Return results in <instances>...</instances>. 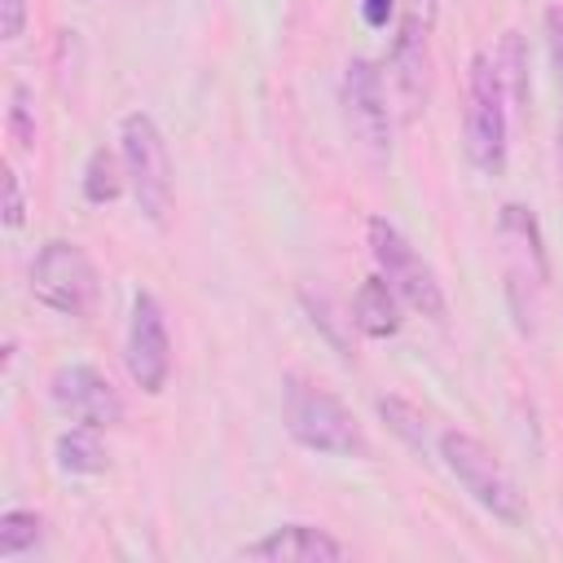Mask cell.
Listing matches in <instances>:
<instances>
[{
  "label": "cell",
  "instance_id": "6da1fadb",
  "mask_svg": "<svg viewBox=\"0 0 563 563\" xmlns=\"http://www.w3.org/2000/svg\"><path fill=\"white\" fill-rule=\"evenodd\" d=\"M497 251H501V277H506V299H510L515 325L523 334H537L550 264H545L541 229H537L528 207H519V202L501 207V216H497Z\"/></svg>",
  "mask_w": 563,
  "mask_h": 563
},
{
  "label": "cell",
  "instance_id": "7a4b0ae2",
  "mask_svg": "<svg viewBox=\"0 0 563 563\" xmlns=\"http://www.w3.org/2000/svg\"><path fill=\"white\" fill-rule=\"evenodd\" d=\"M282 418H286L290 440L312 449V453H330V457L365 453V435H361L352 409L334 391L317 387L303 374L286 378V387H282Z\"/></svg>",
  "mask_w": 563,
  "mask_h": 563
},
{
  "label": "cell",
  "instance_id": "3957f363",
  "mask_svg": "<svg viewBox=\"0 0 563 563\" xmlns=\"http://www.w3.org/2000/svg\"><path fill=\"white\" fill-rule=\"evenodd\" d=\"M435 449H440L449 475L471 493L475 506H484L501 523H523L528 519V506H523L519 484L510 479V471L501 466V457L484 440H475L471 431H444L435 440Z\"/></svg>",
  "mask_w": 563,
  "mask_h": 563
},
{
  "label": "cell",
  "instance_id": "277c9868",
  "mask_svg": "<svg viewBox=\"0 0 563 563\" xmlns=\"http://www.w3.org/2000/svg\"><path fill=\"white\" fill-rule=\"evenodd\" d=\"M510 97L497 70V57L475 53L471 57V79H466V119H462V136H466V158L497 176L506 167V132H510Z\"/></svg>",
  "mask_w": 563,
  "mask_h": 563
},
{
  "label": "cell",
  "instance_id": "5b68a950",
  "mask_svg": "<svg viewBox=\"0 0 563 563\" xmlns=\"http://www.w3.org/2000/svg\"><path fill=\"white\" fill-rule=\"evenodd\" d=\"M119 158H123V176L132 185V198L141 207L145 220L163 224L172 211V158H167V141L158 132V123L145 110L123 114L119 123Z\"/></svg>",
  "mask_w": 563,
  "mask_h": 563
},
{
  "label": "cell",
  "instance_id": "8992f818",
  "mask_svg": "<svg viewBox=\"0 0 563 563\" xmlns=\"http://www.w3.org/2000/svg\"><path fill=\"white\" fill-rule=\"evenodd\" d=\"M31 295L44 308L84 321L97 308L101 282H97V268L84 255V246L57 238V242H44L40 255H35V264H31Z\"/></svg>",
  "mask_w": 563,
  "mask_h": 563
},
{
  "label": "cell",
  "instance_id": "52a82bcc",
  "mask_svg": "<svg viewBox=\"0 0 563 563\" xmlns=\"http://www.w3.org/2000/svg\"><path fill=\"white\" fill-rule=\"evenodd\" d=\"M365 233H369L374 264H378V273L391 282V290H396L413 312H422V317H431V321H444V290H440L431 264L409 246V238H405L387 216H374V220L365 224Z\"/></svg>",
  "mask_w": 563,
  "mask_h": 563
},
{
  "label": "cell",
  "instance_id": "ba28073f",
  "mask_svg": "<svg viewBox=\"0 0 563 563\" xmlns=\"http://www.w3.org/2000/svg\"><path fill=\"white\" fill-rule=\"evenodd\" d=\"M48 400L62 418L92 427V431L123 422V400H119L114 383L92 365H57L48 378Z\"/></svg>",
  "mask_w": 563,
  "mask_h": 563
},
{
  "label": "cell",
  "instance_id": "9c48e42d",
  "mask_svg": "<svg viewBox=\"0 0 563 563\" xmlns=\"http://www.w3.org/2000/svg\"><path fill=\"white\" fill-rule=\"evenodd\" d=\"M128 374L141 391L158 396L167 387L172 374V334H167V317L158 308L154 295H136L132 299V321H128V347H123Z\"/></svg>",
  "mask_w": 563,
  "mask_h": 563
},
{
  "label": "cell",
  "instance_id": "30bf717a",
  "mask_svg": "<svg viewBox=\"0 0 563 563\" xmlns=\"http://www.w3.org/2000/svg\"><path fill=\"white\" fill-rule=\"evenodd\" d=\"M343 106L352 119V132L361 136V145L374 158H387L391 145V110H387V92H383V70L365 57H352L343 70Z\"/></svg>",
  "mask_w": 563,
  "mask_h": 563
},
{
  "label": "cell",
  "instance_id": "8fae6325",
  "mask_svg": "<svg viewBox=\"0 0 563 563\" xmlns=\"http://www.w3.org/2000/svg\"><path fill=\"white\" fill-rule=\"evenodd\" d=\"M435 0H396V40H391V70L409 101H418L427 79V35L435 26Z\"/></svg>",
  "mask_w": 563,
  "mask_h": 563
},
{
  "label": "cell",
  "instance_id": "7c38bea8",
  "mask_svg": "<svg viewBox=\"0 0 563 563\" xmlns=\"http://www.w3.org/2000/svg\"><path fill=\"white\" fill-rule=\"evenodd\" d=\"M343 554L347 545L312 523H282L268 537L242 545V559H264V563H334Z\"/></svg>",
  "mask_w": 563,
  "mask_h": 563
},
{
  "label": "cell",
  "instance_id": "4fadbf2b",
  "mask_svg": "<svg viewBox=\"0 0 563 563\" xmlns=\"http://www.w3.org/2000/svg\"><path fill=\"white\" fill-rule=\"evenodd\" d=\"M352 321L361 334L369 339H387L400 330V295L391 290V282L378 273V277H365L352 295Z\"/></svg>",
  "mask_w": 563,
  "mask_h": 563
},
{
  "label": "cell",
  "instance_id": "5bb4252c",
  "mask_svg": "<svg viewBox=\"0 0 563 563\" xmlns=\"http://www.w3.org/2000/svg\"><path fill=\"white\" fill-rule=\"evenodd\" d=\"M53 457H57V471H66V475H97V471H106V449H101L97 431L79 427V422L57 435Z\"/></svg>",
  "mask_w": 563,
  "mask_h": 563
},
{
  "label": "cell",
  "instance_id": "9a60e30c",
  "mask_svg": "<svg viewBox=\"0 0 563 563\" xmlns=\"http://www.w3.org/2000/svg\"><path fill=\"white\" fill-rule=\"evenodd\" d=\"M119 189H123V167L106 145H97L88 154V163H84V198L92 207H106V202L119 198Z\"/></svg>",
  "mask_w": 563,
  "mask_h": 563
},
{
  "label": "cell",
  "instance_id": "2e32d148",
  "mask_svg": "<svg viewBox=\"0 0 563 563\" xmlns=\"http://www.w3.org/2000/svg\"><path fill=\"white\" fill-rule=\"evenodd\" d=\"M44 519L35 510H4L0 515V559H18L22 550L40 545Z\"/></svg>",
  "mask_w": 563,
  "mask_h": 563
},
{
  "label": "cell",
  "instance_id": "e0dca14e",
  "mask_svg": "<svg viewBox=\"0 0 563 563\" xmlns=\"http://www.w3.org/2000/svg\"><path fill=\"white\" fill-rule=\"evenodd\" d=\"M378 413L387 418V427H391L409 449L427 453V418H422L409 400H400V396H383V400H378Z\"/></svg>",
  "mask_w": 563,
  "mask_h": 563
},
{
  "label": "cell",
  "instance_id": "ac0fdd59",
  "mask_svg": "<svg viewBox=\"0 0 563 563\" xmlns=\"http://www.w3.org/2000/svg\"><path fill=\"white\" fill-rule=\"evenodd\" d=\"M493 57H497V70H501L506 97H510V101H528V75H523V70H528V62H523V44H519V35L510 31Z\"/></svg>",
  "mask_w": 563,
  "mask_h": 563
},
{
  "label": "cell",
  "instance_id": "d6986e66",
  "mask_svg": "<svg viewBox=\"0 0 563 563\" xmlns=\"http://www.w3.org/2000/svg\"><path fill=\"white\" fill-rule=\"evenodd\" d=\"M9 132H13L18 145H31L35 141V110H31L26 84H13L9 88Z\"/></svg>",
  "mask_w": 563,
  "mask_h": 563
},
{
  "label": "cell",
  "instance_id": "ffe728a7",
  "mask_svg": "<svg viewBox=\"0 0 563 563\" xmlns=\"http://www.w3.org/2000/svg\"><path fill=\"white\" fill-rule=\"evenodd\" d=\"M26 220V198H22V176L4 167V229H18Z\"/></svg>",
  "mask_w": 563,
  "mask_h": 563
},
{
  "label": "cell",
  "instance_id": "44dd1931",
  "mask_svg": "<svg viewBox=\"0 0 563 563\" xmlns=\"http://www.w3.org/2000/svg\"><path fill=\"white\" fill-rule=\"evenodd\" d=\"M545 44H550V57L563 84V9H545Z\"/></svg>",
  "mask_w": 563,
  "mask_h": 563
},
{
  "label": "cell",
  "instance_id": "7402d4cb",
  "mask_svg": "<svg viewBox=\"0 0 563 563\" xmlns=\"http://www.w3.org/2000/svg\"><path fill=\"white\" fill-rule=\"evenodd\" d=\"M26 26V0H0V35L18 40Z\"/></svg>",
  "mask_w": 563,
  "mask_h": 563
},
{
  "label": "cell",
  "instance_id": "603a6c76",
  "mask_svg": "<svg viewBox=\"0 0 563 563\" xmlns=\"http://www.w3.org/2000/svg\"><path fill=\"white\" fill-rule=\"evenodd\" d=\"M361 18H365V26H387L391 18H396V0H361Z\"/></svg>",
  "mask_w": 563,
  "mask_h": 563
},
{
  "label": "cell",
  "instance_id": "cb8c5ba5",
  "mask_svg": "<svg viewBox=\"0 0 563 563\" xmlns=\"http://www.w3.org/2000/svg\"><path fill=\"white\" fill-rule=\"evenodd\" d=\"M559 172H563V110H559Z\"/></svg>",
  "mask_w": 563,
  "mask_h": 563
}]
</instances>
